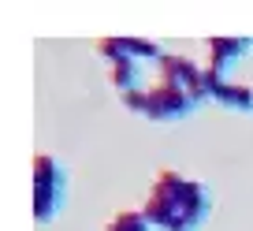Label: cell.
<instances>
[{
    "label": "cell",
    "mask_w": 253,
    "mask_h": 231,
    "mask_svg": "<svg viewBox=\"0 0 253 231\" xmlns=\"http://www.w3.org/2000/svg\"><path fill=\"white\" fill-rule=\"evenodd\" d=\"M104 231H157V228L149 224V216H145L142 209H119V213L104 224Z\"/></svg>",
    "instance_id": "obj_7"
},
{
    "label": "cell",
    "mask_w": 253,
    "mask_h": 231,
    "mask_svg": "<svg viewBox=\"0 0 253 231\" xmlns=\"http://www.w3.org/2000/svg\"><path fill=\"white\" fill-rule=\"evenodd\" d=\"M123 104L130 112H138V116H145V120H153V123H171V120L190 116L201 101L190 93L186 86H179V82L157 79L153 86H142V90H134V93H123Z\"/></svg>",
    "instance_id": "obj_2"
},
{
    "label": "cell",
    "mask_w": 253,
    "mask_h": 231,
    "mask_svg": "<svg viewBox=\"0 0 253 231\" xmlns=\"http://www.w3.org/2000/svg\"><path fill=\"white\" fill-rule=\"evenodd\" d=\"M205 93L212 97L216 104L231 108V112H253V86L227 82V79H220L216 71H209V67H205Z\"/></svg>",
    "instance_id": "obj_4"
},
{
    "label": "cell",
    "mask_w": 253,
    "mask_h": 231,
    "mask_svg": "<svg viewBox=\"0 0 253 231\" xmlns=\"http://www.w3.org/2000/svg\"><path fill=\"white\" fill-rule=\"evenodd\" d=\"M250 48H253V38H212L209 41V71H216L223 79V71Z\"/></svg>",
    "instance_id": "obj_5"
},
{
    "label": "cell",
    "mask_w": 253,
    "mask_h": 231,
    "mask_svg": "<svg viewBox=\"0 0 253 231\" xmlns=\"http://www.w3.org/2000/svg\"><path fill=\"white\" fill-rule=\"evenodd\" d=\"M142 213L160 231H198L212 213V194L201 179H186L164 168L153 183V194L142 205Z\"/></svg>",
    "instance_id": "obj_1"
},
{
    "label": "cell",
    "mask_w": 253,
    "mask_h": 231,
    "mask_svg": "<svg viewBox=\"0 0 253 231\" xmlns=\"http://www.w3.org/2000/svg\"><path fill=\"white\" fill-rule=\"evenodd\" d=\"M63 164L48 153H38L34 157V216L38 224H48L63 205Z\"/></svg>",
    "instance_id": "obj_3"
},
{
    "label": "cell",
    "mask_w": 253,
    "mask_h": 231,
    "mask_svg": "<svg viewBox=\"0 0 253 231\" xmlns=\"http://www.w3.org/2000/svg\"><path fill=\"white\" fill-rule=\"evenodd\" d=\"M142 75H145L142 60H134L130 52H123L116 64H108V79H112V86L119 90V97H123V93H134V90H142Z\"/></svg>",
    "instance_id": "obj_6"
},
{
    "label": "cell",
    "mask_w": 253,
    "mask_h": 231,
    "mask_svg": "<svg viewBox=\"0 0 253 231\" xmlns=\"http://www.w3.org/2000/svg\"><path fill=\"white\" fill-rule=\"evenodd\" d=\"M123 48L134 60H157L160 64V56H164V48L157 45V41H149V38H123Z\"/></svg>",
    "instance_id": "obj_8"
}]
</instances>
